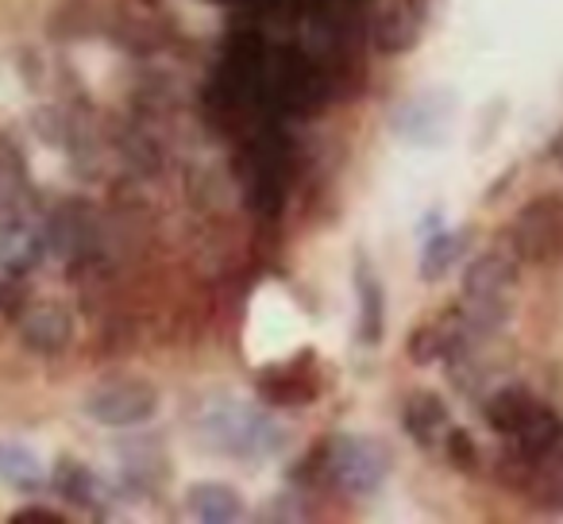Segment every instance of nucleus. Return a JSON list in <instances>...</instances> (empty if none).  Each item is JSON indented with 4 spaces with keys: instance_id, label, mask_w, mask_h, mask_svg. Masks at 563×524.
<instances>
[{
    "instance_id": "20",
    "label": "nucleus",
    "mask_w": 563,
    "mask_h": 524,
    "mask_svg": "<svg viewBox=\"0 0 563 524\" xmlns=\"http://www.w3.org/2000/svg\"><path fill=\"white\" fill-rule=\"evenodd\" d=\"M455 250H460V239L455 235H437V239L429 243V250H424V263H421V275L429 278H444V270L452 267Z\"/></svg>"
},
{
    "instance_id": "19",
    "label": "nucleus",
    "mask_w": 563,
    "mask_h": 524,
    "mask_svg": "<svg viewBox=\"0 0 563 524\" xmlns=\"http://www.w3.org/2000/svg\"><path fill=\"white\" fill-rule=\"evenodd\" d=\"M55 490L63 493L66 501H78V505H89L93 501V475H89L81 462L63 459L55 470Z\"/></svg>"
},
{
    "instance_id": "15",
    "label": "nucleus",
    "mask_w": 563,
    "mask_h": 524,
    "mask_svg": "<svg viewBox=\"0 0 563 524\" xmlns=\"http://www.w3.org/2000/svg\"><path fill=\"white\" fill-rule=\"evenodd\" d=\"M258 393L274 409H298L317 398V382L309 375H298V370H278V375H266L258 382Z\"/></svg>"
},
{
    "instance_id": "9",
    "label": "nucleus",
    "mask_w": 563,
    "mask_h": 524,
    "mask_svg": "<svg viewBox=\"0 0 563 524\" xmlns=\"http://www.w3.org/2000/svg\"><path fill=\"white\" fill-rule=\"evenodd\" d=\"M186 505L194 516L209 524H228V521H240L243 516V498L224 482H197L186 490Z\"/></svg>"
},
{
    "instance_id": "18",
    "label": "nucleus",
    "mask_w": 563,
    "mask_h": 524,
    "mask_svg": "<svg viewBox=\"0 0 563 524\" xmlns=\"http://www.w3.org/2000/svg\"><path fill=\"white\" fill-rule=\"evenodd\" d=\"M448 352H452V336H448V328H440V324H424V328H417L413 339H409V359H413L417 367H432V363H440Z\"/></svg>"
},
{
    "instance_id": "6",
    "label": "nucleus",
    "mask_w": 563,
    "mask_h": 524,
    "mask_svg": "<svg viewBox=\"0 0 563 524\" xmlns=\"http://www.w3.org/2000/svg\"><path fill=\"white\" fill-rule=\"evenodd\" d=\"M424 27H429V0H398L378 20L375 43L383 55H406L421 43Z\"/></svg>"
},
{
    "instance_id": "13",
    "label": "nucleus",
    "mask_w": 563,
    "mask_h": 524,
    "mask_svg": "<svg viewBox=\"0 0 563 524\" xmlns=\"http://www.w3.org/2000/svg\"><path fill=\"white\" fill-rule=\"evenodd\" d=\"M537 409V398H532L529 390H521V386H506V390H498L490 401H486V424H490L498 436H514L517 428L525 424V416Z\"/></svg>"
},
{
    "instance_id": "7",
    "label": "nucleus",
    "mask_w": 563,
    "mask_h": 524,
    "mask_svg": "<svg viewBox=\"0 0 563 524\" xmlns=\"http://www.w3.org/2000/svg\"><path fill=\"white\" fill-rule=\"evenodd\" d=\"M20 336H24V344L32 347V352H43V355L63 352V347L70 344V336H74V321H70V313H66V309L40 305V309H32V313H27Z\"/></svg>"
},
{
    "instance_id": "10",
    "label": "nucleus",
    "mask_w": 563,
    "mask_h": 524,
    "mask_svg": "<svg viewBox=\"0 0 563 524\" xmlns=\"http://www.w3.org/2000/svg\"><path fill=\"white\" fill-rule=\"evenodd\" d=\"M529 498H537L540 505L548 509H563V451L552 447V451L529 455V478H525V490Z\"/></svg>"
},
{
    "instance_id": "1",
    "label": "nucleus",
    "mask_w": 563,
    "mask_h": 524,
    "mask_svg": "<svg viewBox=\"0 0 563 524\" xmlns=\"http://www.w3.org/2000/svg\"><path fill=\"white\" fill-rule=\"evenodd\" d=\"M517 290V267L506 255L490 250L478 255L463 275V305H467V328L471 332H498L509 316V301Z\"/></svg>"
},
{
    "instance_id": "16",
    "label": "nucleus",
    "mask_w": 563,
    "mask_h": 524,
    "mask_svg": "<svg viewBox=\"0 0 563 524\" xmlns=\"http://www.w3.org/2000/svg\"><path fill=\"white\" fill-rule=\"evenodd\" d=\"M355 282H360V336L363 344H378L383 339V286L363 263Z\"/></svg>"
},
{
    "instance_id": "8",
    "label": "nucleus",
    "mask_w": 563,
    "mask_h": 524,
    "mask_svg": "<svg viewBox=\"0 0 563 524\" xmlns=\"http://www.w3.org/2000/svg\"><path fill=\"white\" fill-rule=\"evenodd\" d=\"M401 428L421 447H432L440 436H448V405L437 393H413L401 409Z\"/></svg>"
},
{
    "instance_id": "17",
    "label": "nucleus",
    "mask_w": 563,
    "mask_h": 524,
    "mask_svg": "<svg viewBox=\"0 0 563 524\" xmlns=\"http://www.w3.org/2000/svg\"><path fill=\"white\" fill-rule=\"evenodd\" d=\"M212 424H217V432H212L217 447H228V451H243V455L255 447L258 424L251 421L247 413H240V409H235V413H212Z\"/></svg>"
},
{
    "instance_id": "23",
    "label": "nucleus",
    "mask_w": 563,
    "mask_h": 524,
    "mask_svg": "<svg viewBox=\"0 0 563 524\" xmlns=\"http://www.w3.org/2000/svg\"><path fill=\"white\" fill-rule=\"evenodd\" d=\"M552 155H555V158H560V166H563V135H560V140H555V147H552Z\"/></svg>"
},
{
    "instance_id": "3",
    "label": "nucleus",
    "mask_w": 563,
    "mask_h": 524,
    "mask_svg": "<svg viewBox=\"0 0 563 524\" xmlns=\"http://www.w3.org/2000/svg\"><path fill=\"white\" fill-rule=\"evenodd\" d=\"M514 250L525 263H555L563 258V197L540 193L514 220Z\"/></svg>"
},
{
    "instance_id": "11",
    "label": "nucleus",
    "mask_w": 563,
    "mask_h": 524,
    "mask_svg": "<svg viewBox=\"0 0 563 524\" xmlns=\"http://www.w3.org/2000/svg\"><path fill=\"white\" fill-rule=\"evenodd\" d=\"M514 451H521V455H544V451H552V447H560V439H563V424H560V416L552 413L548 405H540L537 401V409H532L529 416H525V424L514 432Z\"/></svg>"
},
{
    "instance_id": "21",
    "label": "nucleus",
    "mask_w": 563,
    "mask_h": 524,
    "mask_svg": "<svg viewBox=\"0 0 563 524\" xmlns=\"http://www.w3.org/2000/svg\"><path fill=\"white\" fill-rule=\"evenodd\" d=\"M448 459H452V467H460V470H475V462H478L475 439L460 428H448Z\"/></svg>"
},
{
    "instance_id": "4",
    "label": "nucleus",
    "mask_w": 563,
    "mask_h": 524,
    "mask_svg": "<svg viewBox=\"0 0 563 524\" xmlns=\"http://www.w3.org/2000/svg\"><path fill=\"white\" fill-rule=\"evenodd\" d=\"M163 398L151 382L140 378H124V382H109L86 398V416L104 428H140L158 413Z\"/></svg>"
},
{
    "instance_id": "12",
    "label": "nucleus",
    "mask_w": 563,
    "mask_h": 524,
    "mask_svg": "<svg viewBox=\"0 0 563 524\" xmlns=\"http://www.w3.org/2000/svg\"><path fill=\"white\" fill-rule=\"evenodd\" d=\"M40 255H43V243L32 224L12 220L9 227H0V267L4 270L27 275L32 267H40Z\"/></svg>"
},
{
    "instance_id": "22",
    "label": "nucleus",
    "mask_w": 563,
    "mask_h": 524,
    "mask_svg": "<svg viewBox=\"0 0 563 524\" xmlns=\"http://www.w3.org/2000/svg\"><path fill=\"white\" fill-rule=\"evenodd\" d=\"M12 521H16V524H63V516L47 513V509H20Z\"/></svg>"
},
{
    "instance_id": "5",
    "label": "nucleus",
    "mask_w": 563,
    "mask_h": 524,
    "mask_svg": "<svg viewBox=\"0 0 563 524\" xmlns=\"http://www.w3.org/2000/svg\"><path fill=\"white\" fill-rule=\"evenodd\" d=\"M321 101V78L301 51H282L266 63V104L286 112H309Z\"/></svg>"
},
{
    "instance_id": "2",
    "label": "nucleus",
    "mask_w": 563,
    "mask_h": 524,
    "mask_svg": "<svg viewBox=\"0 0 563 524\" xmlns=\"http://www.w3.org/2000/svg\"><path fill=\"white\" fill-rule=\"evenodd\" d=\"M324 467H329L332 482L340 490L355 493V498H367L390 475V451H386L378 439L363 436H340L332 439L329 455H324Z\"/></svg>"
},
{
    "instance_id": "14",
    "label": "nucleus",
    "mask_w": 563,
    "mask_h": 524,
    "mask_svg": "<svg viewBox=\"0 0 563 524\" xmlns=\"http://www.w3.org/2000/svg\"><path fill=\"white\" fill-rule=\"evenodd\" d=\"M0 482L20 493H32L43 486V462L32 447L24 444H0Z\"/></svg>"
}]
</instances>
